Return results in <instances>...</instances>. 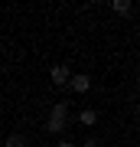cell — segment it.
<instances>
[{
	"mask_svg": "<svg viewBox=\"0 0 140 147\" xmlns=\"http://www.w3.org/2000/svg\"><path fill=\"white\" fill-rule=\"evenodd\" d=\"M46 131H49V134L68 131V101H56V105H52V115H49V121H46Z\"/></svg>",
	"mask_w": 140,
	"mask_h": 147,
	"instance_id": "6da1fadb",
	"label": "cell"
},
{
	"mask_svg": "<svg viewBox=\"0 0 140 147\" xmlns=\"http://www.w3.org/2000/svg\"><path fill=\"white\" fill-rule=\"evenodd\" d=\"M49 79H52V85H56V88H68V79H72V72H68V65H52Z\"/></svg>",
	"mask_w": 140,
	"mask_h": 147,
	"instance_id": "7a4b0ae2",
	"label": "cell"
},
{
	"mask_svg": "<svg viewBox=\"0 0 140 147\" xmlns=\"http://www.w3.org/2000/svg\"><path fill=\"white\" fill-rule=\"evenodd\" d=\"M68 88H72L75 95H85L91 88V75H72V79H68Z\"/></svg>",
	"mask_w": 140,
	"mask_h": 147,
	"instance_id": "3957f363",
	"label": "cell"
},
{
	"mask_svg": "<svg viewBox=\"0 0 140 147\" xmlns=\"http://www.w3.org/2000/svg\"><path fill=\"white\" fill-rule=\"evenodd\" d=\"M78 121H82V127H94V124H98V111H94V108H82Z\"/></svg>",
	"mask_w": 140,
	"mask_h": 147,
	"instance_id": "277c9868",
	"label": "cell"
},
{
	"mask_svg": "<svg viewBox=\"0 0 140 147\" xmlns=\"http://www.w3.org/2000/svg\"><path fill=\"white\" fill-rule=\"evenodd\" d=\"M7 147H29V141H26L23 134L13 131V134H7Z\"/></svg>",
	"mask_w": 140,
	"mask_h": 147,
	"instance_id": "5b68a950",
	"label": "cell"
},
{
	"mask_svg": "<svg viewBox=\"0 0 140 147\" xmlns=\"http://www.w3.org/2000/svg\"><path fill=\"white\" fill-rule=\"evenodd\" d=\"M111 10H114V13H130V10H134V3H130V0H114Z\"/></svg>",
	"mask_w": 140,
	"mask_h": 147,
	"instance_id": "8992f818",
	"label": "cell"
},
{
	"mask_svg": "<svg viewBox=\"0 0 140 147\" xmlns=\"http://www.w3.org/2000/svg\"><path fill=\"white\" fill-rule=\"evenodd\" d=\"M82 147H101V144H98V137H88V141H85Z\"/></svg>",
	"mask_w": 140,
	"mask_h": 147,
	"instance_id": "52a82bcc",
	"label": "cell"
},
{
	"mask_svg": "<svg viewBox=\"0 0 140 147\" xmlns=\"http://www.w3.org/2000/svg\"><path fill=\"white\" fill-rule=\"evenodd\" d=\"M56 147H75V144H68V141H59V144H56Z\"/></svg>",
	"mask_w": 140,
	"mask_h": 147,
	"instance_id": "ba28073f",
	"label": "cell"
}]
</instances>
